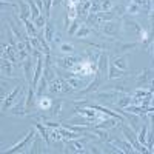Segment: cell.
Returning a JSON list of instances; mask_svg holds the SVG:
<instances>
[{"label":"cell","instance_id":"obj_1","mask_svg":"<svg viewBox=\"0 0 154 154\" xmlns=\"http://www.w3.org/2000/svg\"><path fill=\"white\" fill-rule=\"evenodd\" d=\"M122 28H123V22L119 20V19H112V20H108L105 23L100 25V29L105 35L108 37H119L120 32H122Z\"/></svg>","mask_w":154,"mask_h":154},{"label":"cell","instance_id":"obj_2","mask_svg":"<svg viewBox=\"0 0 154 154\" xmlns=\"http://www.w3.org/2000/svg\"><path fill=\"white\" fill-rule=\"evenodd\" d=\"M125 122H122V131H123V136H125V139L130 142L133 146H134V149L137 151V152H148V148H145L142 143L139 142V139H137V134H136V131L133 130V128H130L128 125H123Z\"/></svg>","mask_w":154,"mask_h":154},{"label":"cell","instance_id":"obj_3","mask_svg":"<svg viewBox=\"0 0 154 154\" xmlns=\"http://www.w3.org/2000/svg\"><path fill=\"white\" fill-rule=\"evenodd\" d=\"M108 68H109V59H108V54L106 53H100V57L97 60V72L96 75H99L102 80L108 77Z\"/></svg>","mask_w":154,"mask_h":154},{"label":"cell","instance_id":"obj_4","mask_svg":"<svg viewBox=\"0 0 154 154\" xmlns=\"http://www.w3.org/2000/svg\"><path fill=\"white\" fill-rule=\"evenodd\" d=\"M43 66H45V57L42 56V53L37 54V62H35V69H34V77H32V83L31 86H37L40 79L43 77Z\"/></svg>","mask_w":154,"mask_h":154},{"label":"cell","instance_id":"obj_5","mask_svg":"<svg viewBox=\"0 0 154 154\" xmlns=\"http://www.w3.org/2000/svg\"><path fill=\"white\" fill-rule=\"evenodd\" d=\"M35 136H37V134H35V130H29V131H28V134L25 136V137L20 140V142H19L17 145H14L12 148L6 149V152H9V154H11V152H19V151H22L23 148L29 146V143L34 140V137H35Z\"/></svg>","mask_w":154,"mask_h":154},{"label":"cell","instance_id":"obj_6","mask_svg":"<svg viewBox=\"0 0 154 154\" xmlns=\"http://www.w3.org/2000/svg\"><path fill=\"white\" fill-rule=\"evenodd\" d=\"M22 89H23V86H20V85H17L12 91L8 94V97L6 99H3L2 100V112H6V109H9L11 108V105L14 103V100H17L19 99V94L22 93Z\"/></svg>","mask_w":154,"mask_h":154},{"label":"cell","instance_id":"obj_7","mask_svg":"<svg viewBox=\"0 0 154 154\" xmlns=\"http://www.w3.org/2000/svg\"><path fill=\"white\" fill-rule=\"evenodd\" d=\"M82 57H75V56H66V57H60L57 59V66L63 68V69H71L74 65H77L79 62H82Z\"/></svg>","mask_w":154,"mask_h":154},{"label":"cell","instance_id":"obj_8","mask_svg":"<svg viewBox=\"0 0 154 154\" xmlns=\"http://www.w3.org/2000/svg\"><path fill=\"white\" fill-rule=\"evenodd\" d=\"M86 137L88 136H83V139H72V140H66V151L69 152H82L83 148H85V142H86Z\"/></svg>","mask_w":154,"mask_h":154},{"label":"cell","instance_id":"obj_9","mask_svg":"<svg viewBox=\"0 0 154 154\" xmlns=\"http://www.w3.org/2000/svg\"><path fill=\"white\" fill-rule=\"evenodd\" d=\"M12 114H20V116H25V114H28V109H26V97H25L23 94V89H22V93L19 94V102L12 106L11 109Z\"/></svg>","mask_w":154,"mask_h":154},{"label":"cell","instance_id":"obj_10","mask_svg":"<svg viewBox=\"0 0 154 154\" xmlns=\"http://www.w3.org/2000/svg\"><path fill=\"white\" fill-rule=\"evenodd\" d=\"M65 80H66V82L72 86V89H75V91H80V89H83V88L88 85V80L80 79V77H79V75H75L74 72H72L71 75H68Z\"/></svg>","mask_w":154,"mask_h":154},{"label":"cell","instance_id":"obj_11","mask_svg":"<svg viewBox=\"0 0 154 154\" xmlns=\"http://www.w3.org/2000/svg\"><path fill=\"white\" fill-rule=\"evenodd\" d=\"M102 82H103V80H102L99 75H96L94 79H93L91 82H89L83 89H80V91H79V93H80V96H89V94H93L94 91H97V88L100 86V83H102Z\"/></svg>","mask_w":154,"mask_h":154},{"label":"cell","instance_id":"obj_12","mask_svg":"<svg viewBox=\"0 0 154 154\" xmlns=\"http://www.w3.org/2000/svg\"><path fill=\"white\" fill-rule=\"evenodd\" d=\"M119 96V91H116V89H105V91H99L94 94V99L97 102H109L112 100L114 97H117Z\"/></svg>","mask_w":154,"mask_h":154},{"label":"cell","instance_id":"obj_13","mask_svg":"<svg viewBox=\"0 0 154 154\" xmlns=\"http://www.w3.org/2000/svg\"><path fill=\"white\" fill-rule=\"evenodd\" d=\"M22 66H23V72H25V79H26L29 83H32V77H34V72H32V69H34V62L31 60V56L25 60V62H22Z\"/></svg>","mask_w":154,"mask_h":154},{"label":"cell","instance_id":"obj_14","mask_svg":"<svg viewBox=\"0 0 154 154\" xmlns=\"http://www.w3.org/2000/svg\"><path fill=\"white\" fill-rule=\"evenodd\" d=\"M136 83H137V88H143L148 83H152V80H151V71L149 69H143L142 72L137 75Z\"/></svg>","mask_w":154,"mask_h":154},{"label":"cell","instance_id":"obj_15","mask_svg":"<svg viewBox=\"0 0 154 154\" xmlns=\"http://www.w3.org/2000/svg\"><path fill=\"white\" fill-rule=\"evenodd\" d=\"M19 8H20V20H26L31 17V6L28 2H25V0H19Z\"/></svg>","mask_w":154,"mask_h":154},{"label":"cell","instance_id":"obj_16","mask_svg":"<svg viewBox=\"0 0 154 154\" xmlns=\"http://www.w3.org/2000/svg\"><path fill=\"white\" fill-rule=\"evenodd\" d=\"M122 122L117 120V119H114V117H109V119H103L102 122L96 123L94 128H100V130H108V128H114L116 125H120Z\"/></svg>","mask_w":154,"mask_h":154},{"label":"cell","instance_id":"obj_17","mask_svg":"<svg viewBox=\"0 0 154 154\" xmlns=\"http://www.w3.org/2000/svg\"><path fill=\"white\" fill-rule=\"evenodd\" d=\"M62 86H63V79L62 77H56L53 82H49L48 91L53 94H59V93H62Z\"/></svg>","mask_w":154,"mask_h":154},{"label":"cell","instance_id":"obj_18","mask_svg":"<svg viewBox=\"0 0 154 154\" xmlns=\"http://www.w3.org/2000/svg\"><path fill=\"white\" fill-rule=\"evenodd\" d=\"M12 63H14V62H11L9 59H3V57H2V63H0V66H2V72H3V75H8V77L14 75Z\"/></svg>","mask_w":154,"mask_h":154},{"label":"cell","instance_id":"obj_19","mask_svg":"<svg viewBox=\"0 0 154 154\" xmlns=\"http://www.w3.org/2000/svg\"><path fill=\"white\" fill-rule=\"evenodd\" d=\"M139 45H142V42H131V43H120L119 46H117V49H116V53H117V56H120V54H125V53H128L130 49H133V48H137Z\"/></svg>","mask_w":154,"mask_h":154},{"label":"cell","instance_id":"obj_20","mask_svg":"<svg viewBox=\"0 0 154 154\" xmlns=\"http://www.w3.org/2000/svg\"><path fill=\"white\" fill-rule=\"evenodd\" d=\"M112 63L116 66H117L119 69H122V71H128V56H116L114 57V60H112Z\"/></svg>","mask_w":154,"mask_h":154},{"label":"cell","instance_id":"obj_21","mask_svg":"<svg viewBox=\"0 0 154 154\" xmlns=\"http://www.w3.org/2000/svg\"><path fill=\"white\" fill-rule=\"evenodd\" d=\"M123 74H126V72L122 71V69H119V68L111 62V65H109V68H108V79H111V80H112V79H120Z\"/></svg>","mask_w":154,"mask_h":154},{"label":"cell","instance_id":"obj_22","mask_svg":"<svg viewBox=\"0 0 154 154\" xmlns=\"http://www.w3.org/2000/svg\"><path fill=\"white\" fill-rule=\"evenodd\" d=\"M51 106H53V99L48 96H40V99H38V108L42 111H48V109H51Z\"/></svg>","mask_w":154,"mask_h":154},{"label":"cell","instance_id":"obj_23","mask_svg":"<svg viewBox=\"0 0 154 154\" xmlns=\"http://www.w3.org/2000/svg\"><path fill=\"white\" fill-rule=\"evenodd\" d=\"M34 96H35V88L29 85L28 96H26V109H28V112H31L32 108H34Z\"/></svg>","mask_w":154,"mask_h":154},{"label":"cell","instance_id":"obj_24","mask_svg":"<svg viewBox=\"0 0 154 154\" xmlns=\"http://www.w3.org/2000/svg\"><path fill=\"white\" fill-rule=\"evenodd\" d=\"M48 86H49V82L45 79V77H42V79H40V82H38V85L35 86V94H37L38 97H40V96H43V94L46 93Z\"/></svg>","mask_w":154,"mask_h":154},{"label":"cell","instance_id":"obj_25","mask_svg":"<svg viewBox=\"0 0 154 154\" xmlns=\"http://www.w3.org/2000/svg\"><path fill=\"white\" fill-rule=\"evenodd\" d=\"M22 22H23V25H25V28H26V34H28V35H37V34H38L35 25H34V22H32L31 19L22 20Z\"/></svg>","mask_w":154,"mask_h":154},{"label":"cell","instance_id":"obj_26","mask_svg":"<svg viewBox=\"0 0 154 154\" xmlns=\"http://www.w3.org/2000/svg\"><path fill=\"white\" fill-rule=\"evenodd\" d=\"M43 34H45V38L48 40V43H53L54 42V28L51 23H46V26L43 28Z\"/></svg>","mask_w":154,"mask_h":154},{"label":"cell","instance_id":"obj_27","mask_svg":"<svg viewBox=\"0 0 154 154\" xmlns=\"http://www.w3.org/2000/svg\"><path fill=\"white\" fill-rule=\"evenodd\" d=\"M91 32H93V28H91V26H88L86 23H85V25L82 23V25H80V28H79V31L75 32V37H79V38H83V37L89 35Z\"/></svg>","mask_w":154,"mask_h":154},{"label":"cell","instance_id":"obj_28","mask_svg":"<svg viewBox=\"0 0 154 154\" xmlns=\"http://www.w3.org/2000/svg\"><path fill=\"white\" fill-rule=\"evenodd\" d=\"M82 20L83 19H80V17H77L75 20H72V23L69 25V28H68V35H75V32L79 31L80 25H82Z\"/></svg>","mask_w":154,"mask_h":154},{"label":"cell","instance_id":"obj_29","mask_svg":"<svg viewBox=\"0 0 154 154\" xmlns=\"http://www.w3.org/2000/svg\"><path fill=\"white\" fill-rule=\"evenodd\" d=\"M42 136H35L34 137V140H32V145H31V149H29V152H42V149H40V142H42Z\"/></svg>","mask_w":154,"mask_h":154},{"label":"cell","instance_id":"obj_30","mask_svg":"<svg viewBox=\"0 0 154 154\" xmlns=\"http://www.w3.org/2000/svg\"><path fill=\"white\" fill-rule=\"evenodd\" d=\"M35 130H37L38 133H40V136L43 137V140H45V142H46V143H49L51 137H49V134H48V133H46V130H45V126H43L40 122H35Z\"/></svg>","mask_w":154,"mask_h":154},{"label":"cell","instance_id":"obj_31","mask_svg":"<svg viewBox=\"0 0 154 154\" xmlns=\"http://www.w3.org/2000/svg\"><path fill=\"white\" fill-rule=\"evenodd\" d=\"M32 22H34V25H35V28H37V29H43V28L46 26V23H48L46 16H43V14H40L37 19H34Z\"/></svg>","mask_w":154,"mask_h":154},{"label":"cell","instance_id":"obj_32","mask_svg":"<svg viewBox=\"0 0 154 154\" xmlns=\"http://www.w3.org/2000/svg\"><path fill=\"white\" fill-rule=\"evenodd\" d=\"M133 103V97L131 96H122L117 100V108H126L128 105Z\"/></svg>","mask_w":154,"mask_h":154},{"label":"cell","instance_id":"obj_33","mask_svg":"<svg viewBox=\"0 0 154 154\" xmlns=\"http://www.w3.org/2000/svg\"><path fill=\"white\" fill-rule=\"evenodd\" d=\"M146 136H148V126L146 125H142V128H140V131L137 134V139H139V142L145 145L146 143Z\"/></svg>","mask_w":154,"mask_h":154},{"label":"cell","instance_id":"obj_34","mask_svg":"<svg viewBox=\"0 0 154 154\" xmlns=\"http://www.w3.org/2000/svg\"><path fill=\"white\" fill-rule=\"evenodd\" d=\"M28 3H29V6H31V20H34V19H37L38 16L42 14V11L38 9V6L35 5V2H34V0H29Z\"/></svg>","mask_w":154,"mask_h":154},{"label":"cell","instance_id":"obj_35","mask_svg":"<svg viewBox=\"0 0 154 154\" xmlns=\"http://www.w3.org/2000/svg\"><path fill=\"white\" fill-rule=\"evenodd\" d=\"M91 131L96 134V137L97 139H100V140H108L109 137H108V133H106V130H100V128H91Z\"/></svg>","mask_w":154,"mask_h":154},{"label":"cell","instance_id":"obj_36","mask_svg":"<svg viewBox=\"0 0 154 154\" xmlns=\"http://www.w3.org/2000/svg\"><path fill=\"white\" fill-rule=\"evenodd\" d=\"M29 42H31V46L34 48V51H40V53H43V46H42L40 42H38L37 35H29Z\"/></svg>","mask_w":154,"mask_h":154},{"label":"cell","instance_id":"obj_37","mask_svg":"<svg viewBox=\"0 0 154 154\" xmlns=\"http://www.w3.org/2000/svg\"><path fill=\"white\" fill-rule=\"evenodd\" d=\"M114 8V2L112 0H100V12H106V11H111Z\"/></svg>","mask_w":154,"mask_h":154},{"label":"cell","instance_id":"obj_38","mask_svg":"<svg viewBox=\"0 0 154 154\" xmlns=\"http://www.w3.org/2000/svg\"><path fill=\"white\" fill-rule=\"evenodd\" d=\"M140 11H142V6H139V5H137V3H134V2H131V3H130V6L126 8V12H128L130 16H136V14H139Z\"/></svg>","mask_w":154,"mask_h":154},{"label":"cell","instance_id":"obj_39","mask_svg":"<svg viewBox=\"0 0 154 154\" xmlns=\"http://www.w3.org/2000/svg\"><path fill=\"white\" fill-rule=\"evenodd\" d=\"M146 148H148V151H151L152 149V146H154V130L151 128V131H148V136H146Z\"/></svg>","mask_w":154,"mask_h":154},{"label":"cell","instance_id":"obj_40","mask_svg":"<svg viewBox=\"0 0 154 154\" xmlns=\"http://www.w3.org/2000/svg\"><path fill=\"white\" fill-rule=\"evenodd\" d=\"M54 5V0H45L43 2V8H45V16H46V19L49 17V14H51V6Z\"/></svg>","mask_w":154,"mask_h":154},{"label":"cell","instance_id":"obj_41","mask_svg":"<svg viewBox=\"0 0 154 154\" xmlns=\"http://www.w3.org/2000/svg\"><path fill=\"white\" fill-rule=\"evenodd\" d=\"M60 51L62 53H65V54H69L74 51V46L71 43H60Z\"/></svg>","mask_w":154,"mask_h":154},{"label":"cell","instance_id":"obj_42","mask_svg":"<svg viewBox=\"0 0 154 154\" xmlns=\"http://www.w3.org/2000/svg\"><path fill=\"white\" fill-rule=\"evenodd\" d=\"M100 0H91V9L89 12H100Z\"/></svg>","mask_w":154,"mask_h":154},{"label":"cell","instance_id":"obj_43","mask_svg":"<svg viewBox=\"0 0 154 154\" xmlns=\"http://www.w3.org/2000/svg\"><path fill=\"white\" fill-rule=\"evenodd\" d=\"M60 108H62V100L53 102V106H51V111H53V114H59V112H60Z\"/></svg>","mask_w":154,"mask_h":154},{"label":"cell","instance_id":"obj_44","mask_svg":"<svg viewBox=\"0 0 154 154\" xmlns=\"http://www.w3.org/2000/svg\"><path fill=\"white\" fill-rule=\"evenodd\" d=\"M112 11H114V14L117 16V17H120L123 12H126V8L125 6H122V5H119V6H114L112 8Z\"/></svg>","mask_w":154,"mask_h":154},{"label":"cell","instance_id":"obj_45","mask_svg":"<svg viewBox=\"0 0 154 154\" xmlns=\"http://www.w3.org/2000/svg\"><path fill=\"white\" fill-rule=\"evenodd\" d=\"M49 137L53 139V140H56V142H57V140H62V139H63V137H62V134H60V130H59V131H56V130H54L53 133H49Z\"/></svg>","mask_w":154,"mask_h":154},{"label":"cell","instance_id":"obj_46","mask_svg":"<svg viewBox=\"0 0 154 154\" xmlns=\"http://www.w3.org/2000/svg\"><path fill=\"white\" fill-rule=\"evenodd\" d=\"M149 114V120H151V128L154 130V112H148Z\"/></svg>","mask_w":154,"mask_h":154},{"label":"cell","instance_id":"obj_47","mask_svg":"<svg viewBox=\"0 0 154 154\" xmlns=\"http://www.w3.org/2000/svg\"><path fill=\"white\" fill-rule=\"evenodd\" d=\"M151 28H154V9L151 11Z\"/></svg>","mask_w":154,"mask_h":154},{"label":"cell","instance_id":"obj_48","mask_svg":"<svg viewBox=\"0 0 154 154\" xmlns=\"http://www.w3.org/2000/svg\"><path fill=\"white\" fill-rule=\"evenodd\" d=\"M54 42H56V43L60 42V34H56V35H54Z\"/></svg>","mask_w":154,"mask_h":154},{"label":"cell","instance_id":"obj_49","mask_svg":"<svg viewBox=\"0 0 154 154\" xmlns=\"http://www.w3.org/2000/svg\"><path fill=\"white\" fill-rule=\"evenodd\" d=\"M151 5H152V6H154V0H151Z\"/></svg>","mask_w":154,"mask_h":154},{"label":"cell","instance_id":"obj_50","mask_svg":"<svg viewBox=\"0 0 154 154\" xmlns=\"http://www.w3.org/2000/svg\"><path fill=\"white\" fill-rule=\"evenodd\" d=\"M151 152H154V146H152V149H151Z\"/></svg>","mask_w":154,"mask_h":154},{"label":"cell","instance_id":"obj_51","mask_svg":"<svg viewBox=\"0 0 154 154\" xmlns=\"http://www.w3.org/2000/svg\"><path fill=\"white\" fill-rule=\"evenodd\" d=\"M25 2H29V0H25Z\"/></svg>","mask_w":154,"mask_h":154},{"label":"cell","instance_id":"obj_52","mask_svg":"<svg viewBox=\"0 0 154 154\" xmlns=\"http://www.w3.org/2000/svg\"><path fill=\"white\" fill-rule=\"evenodd\" d=\"M152 48H154V43H152Z\"/></svg>","mask_w":154,"mask_h":154}]
</instances>
